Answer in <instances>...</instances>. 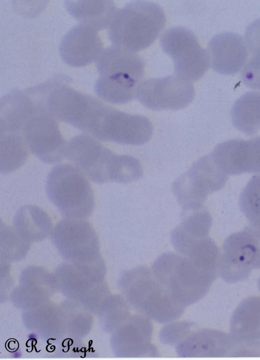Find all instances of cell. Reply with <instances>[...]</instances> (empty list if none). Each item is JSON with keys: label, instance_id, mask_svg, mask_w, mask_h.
<instances>
[{"label": "cell", "instance_id": "cell-23", "mask_svg": "<svg viewBox=\"0 0 260 360\" xmlns=\"http://www.w3.org/2000/svg\"><path fill=\"white\" fill-rule=\"evenodd\" d=\"M239 205L251 225L260 229V175L253 176L245 186Z\"/></svg>", "mask_w": 260, "mask_h": 360}, {"label": "cell", "instance_id": "cell-5", "mask_svg": "<svg viewBox=\"0 0 260 360\" xmlns=\"http://www.w3.org/2000/svg\"><path fill=\"white\" fill-rule=\"evenodd\" d=\"M96 62L99 75L94 86L96 95L115 104L131 101L144 75L143 59L113 45L104 50Z\"/></svg>", "mask_w": 260, "mask_h": 360}, {"label": "cell", "instance_id": "cell-25", "mask_svg": "<svg viewBox=\"0 0 260 360\" xmlns=\"http://www.w3.org/2000/svg\"><path fill=\"white\" fill-rule=\"evenodd\" d=\"M241 78L247 87L260 90V54L253 55L241 72Z\"/></svg>", "mask_w": 260, "mask_h": 360}, {"label": "cell", "instance_id": "cell-6", "mask_svg": "<svg viewBox=\"0 0 260 360\" xmlns=\"http://www.w3.org/2000/svg\"><path fill=\"white\" fill-rule=\"evenodd\" d=\"M152 270L172 296L185 307L201 300L218 273L202 268L181 254L170 252L156 258Z\"/></svg>", "mask_w": 260, "mask_h": 360}, {"label": "cell", "instance_id": "cell-8", "mask_svg": "<svg viewBox=\"0 0 260 360\" xmlns=\"http://www.w3.org/2000/svg\"><path fill=\"white\" fill-rule=\"evenodd\" d=\"M228 176L210 152L178 177L172 190L183 212L194 210L203 207L210 194L221 189Z\"/></svg>", "mask_w": 260, "mask_h": 360}, {"label": "cell", "instance_id": "cell-22", "mask_svg": "<svg viewBox=\"0 0 260 360\" xmlns=\"http://www.w3.org/2000/svg\"><path fill=\"white\" fill-rule=\"evenodd\" d=\"M29 151L22 138L17 134L1 133V172L7 174L21 167Z\"/></svg>", "mask_w": 260, "mask_h": 360}, {"label": "cell", "instance_id": "cell-17", "mask_svg": "<svg viewBox=\"0 0 260 360\" xmlns=\"http://www.w3.org/2000/svg\"><path fill=\"white\" fill-rule=\"evenodd\" d=\"M239 344L230 335L214 330L194 331L176 345L181 357H224Z\"/></svg>", "mask_w": 260, "mask_h": 360}, {"label": "cell", "instance_id": "cell-7", "mask_svg": "<svg viewBox=\"0 0 260 360\" xmlns=\"http://www.w3.org/2000/svg\"><path fill=\"white\" fill-rule=\"evenodd\" d=\"M46 192L65 218H87L95 207L91 185L86 176L74 165L62 163L52 168L47 177Z\"/></svg>", "mask_w": 260, "mask_h": 360}, {"label": "cell", "instance_id": "cell-4", "mask_svg": "<svg viewBox=\"0 0 260 360\" xmlns=\"http://www.w3.org/2000/svg\"><path fill=\"white\" fill-rule=\"evenodd\" d=\"M166 23L164 11L157 4L133 1L116 11L108 36L113 46L134 53L150 46Z\"/></svg>", "mask_w": 260, "mask_h": 360}, {"label": "cell", "instance_id": "cell-13", "mask_svg": "<svg viewBox=\"0 0 260 360\" xmlns=\"http://www.w3.org/2000/svg\"><path fill=\"white\" fill-rule=\"evenodd\" d=\"M98 31L81 23L73 27L62 39L60 53L69 66L81 67L97 61L104 51Z\"/></svg>", "mask_w": 260, "mask_h": 360}, {"label": "cell", "instance_id": "cell-21", "mask_svg": "<svg viewBox=\"0 0 260 360\" xmlns=\"http://www.w3.org/2000/svg\"><path fill=\"white\" fill-rule=\"evenodd\" d=\"M233 125L247 135L260 130V92L249 91L239 98L231 110Z\"/></svg>", "mask_w": 260, "mask_h": 360}, {"label": "cell", "instance_id": "cell-1", "mask_svg": "<svg viewBox=\"0 0 260 360\" xmlns=\"http://www.w3.org/2000/svg\"><path fill=\"white\" fill-rule=\"evenodd\" d=\"M12 113L17 129L15 134L21 135L29 152L47 163L66 158L67 142L39 89L31 87L20 91Z\"/></svg>", "mask_w": 260, "mask_h": 360}, {"label": "cell", "instance_id": "cell-2", "mask_svg": "<svg viewBox=\"0 0 260 360\" xmlns=\"http://www.w3.org/2000/svg\"><path fill=\"white\" fill-rule=\"evenodd\" d=\"M65 157L98 184L128 183L143 175L142 167L137 158L117 154L88 134L75 136L68 142Z\"/></svg>", "mask_w": 260, "mask_h": 360}, {"label": "cell", "instance_id": "cell-15", "mask_svg": "<svg viewBox=\"0 0 260 360\" xmlns=\"http://www.w3.org/2000/svg\"><path fill=\"white\" fill-rule=\"evenodd\" d=\"M210 61L213 69L224 75L238 72L244 66L248 49L243 38L231 32L214 36L208 46Z\"/></svg>", "mask_w": 260, "mask_h": 360}, {"label": "cell", "instance_id": "cell-11", "mask_svg": "<svg viewBox=\"0 0 260 360\" xmlns=\"http://www.w3.org/2000/svg\"><path fill=\"white\" fill-rule=\"evenodd\" d=\"M194 95L191 82L177 75L143 80L136 92L137 100L154 111L181 109L192 102Z\"/></svg>", "mask_w": 260, "mask_h": 360}, {"label": "cell", "instance_id": "cell-9", "mask_svg": "<svg viewBox=\"0 0 260 360\" xmlns=\"http://www.w3.org/2000/svg\"><path fill=\"white\" fill-rule=\"evenodd\" d=\"M253 269H260V229L246 226L225 239L219 273L224 281L234 283L247 279Z\"/></svg>", "mask_w": 260, "mask_h": 360}, {"label": "cell", "instance_id": "cell-10", "mask_svg": "<svg viewBox=\"0 0 260 360\" xmlns=\"http://www.w3.org/2000/svg\"><path fill=\"white\" fill-rule=\"evenodd\" d=\"M160 44L164 51L172 59L176 75L196 81L208 70L209 53L189 28L175 26L168 29L161 35Z\"/></svg>", "mask_w": 260, "mask_h": 360}, {"label": "cell", "instance_id": "cell-20", "mask_svg": "<svg viewBox=\"0 0 260 360\" xmlns=\"http://www.w3.org/2000/svg\"><path fill=\"white\" fill-rule=\"evenodd\" d=\"M65 3L73 16L97 30L109 27L117 10L111 1H66Z\"/></svg>", "mask_w": 260, "mask_h": 360}, {"label": "cell", "instance_id": "cell-14", "mask_svg": "<svg viewBox=\"0 0 260 360\" xmlns=\"http://www.w3.org/2000/svg\"><path fill=\"white\" fill-rule=\"evenodd\" d=\"M152 332L150 319L141 314L131 315L115 336L117 354L124 357H157L158 352L151 343Z\"/></svg>", "mask_w": 260, "mask_h": 360}, {"label": "cell", "instance_id": "cell-3", "mask_svg": "<svg viewBox=\"0 0 260 360\" xmlns=\"http://www.w3.org/2000/svg\"><path fill=\"white\" fill-rule=\"evenodd\" d=\"M119 286L130 306L139 314L158 323L171 322L184 312L185 307L147 267L139 266L123 272Z\"/></svg>", "mask_w": 260, "mask_h": 360}, {"label": "cell", "instance_id": "cell-26", "mask_svg": "<svg viewBox=\"0 0 260 360\" xmlns=\"http://www.w3.org/2000/svg\"><path fill=\"white\" fill-rule=\"evenodd\" d=\"M245 38L251 54H260V18L248 25L245 30Z\"/></svg>", "mask_w": 260, "mask_h": 360}, {"label": "cell", "instance_id": "cell-24", "mask_svg": "<svg viewBox=\"0 0 260 360\" xmlns=\"http://www.w3.org/2000/svg\"><path fill=\"white\" fill-rule=\"evenodd\" d=\"M196 328L194 322L179 321L169 323L160 331L159 339L167 345H177L191 334Z\"/></svg>", "mask_w": 260, "mask_h": 360}, {"label": "cell", "instance_id": "cell-16", "mask_svg": "<svg viewBox=\"0 0 260 360\" xmlns=\"http://www.w3.org/2000/svg\"><path fill=\"white\" fill-rule=\"evenodd\" d=\"M52 242L66 254L98 249L99 238L91 223L81 219L65 218L54 226L51 235Z\"/></svg>", "mask_w": 260, "mask_h": 360}, {"label": "cell", "instance_id": "cell-19", "mask_svg": "<svg viewBox=\"0 0 260 360\" xmlns=\"http://www.w3.org/2000/svg\"><path fill=\"white\" fill-rule=\"evenodd\" d=\"M52 226L51 217L43 209L34 205H26L16 212L12 227L28 243L45 239L49 235Z\"/></svg>", "mask_w": 260, "mask_h": 360}, {"label": "cell", "instance_id": "cell-18", "mask_svg": "<svg viewBox=\"0 0 260 360\" xmlns=\"http://www.w3.org/2000/svg\"><path fill=\"white\" fill-rule=\"evenodd\" d=\"M230 335L240 344L260 339L259 297L247 298L237 307L230 321Z\"/></svg>", "mask_w": 260, "mask_h": 360}, {"label": "cell", "instance_id": "cell-27", "mask_svg": "<svg viewBox=\"0 0 260 360\" xmlns=\"http://www.w3.org/2000/svg\"><path fill=\"white\" fill-rule=\"evenodd\" d=\"M258 287L259 290L260 291V277L259 278L258 280Z\"/></svg>", "mask_w": 260, "mask_h": 360}, {"label": "cell", "instance_id": "cell-12", "mask_svg": "<svg viewBox=\"0 0 260 360\" xmlns=\"http://www.w3.org/2000/svg\"><path fill=\"white\" fill-rule=\"evenodd\" d=\"M211 153L228 176L260 173V136L224 141L217 145Z\"/></svg>", "mask_w": 260, "mask_h": 360}]
</instances>
